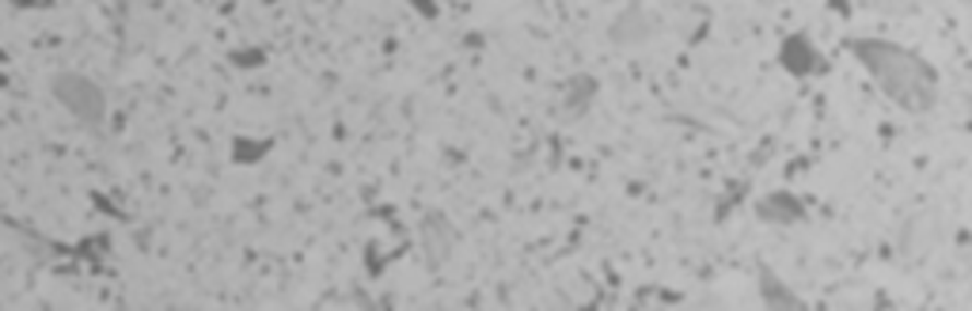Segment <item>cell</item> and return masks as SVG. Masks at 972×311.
Listing matches in <instances>:
<instances>
[{
	"mask_svg": "<svg viewBox=\"0 0 972 311\" xmlns=\"http://www.w3.org/2000/svg\"><path fill=\"white\" fill-rule=\"evenodd\" d=\"M422 247H426V266L441 270L444 262L452 259V247H457V228L449 225V217L441 213H429L422 220Z\"/></svg>",
	"mask_w": 972,
	"mask_h": 311,
	"instance_id": "3957f363",
	"label": "cell"
},
{
	"mask_svg": "<svg viewBox=\"0 0 972 311\" xmlns=\"http://www.w3.org/2000/svg\"><path fill=\"white\" fill-rule=\"evenodd\" d=\"M855 53L866 61V69L881 80V87H886L900 107L927 110L930 103H935V73L908 50H897V46L889 43H858Z\"/></svg>",
	"mask_w": 972,
	"mask_h": 311,
	"instance_id": "6da1fadb",
	"label": "cell"
},
{
	"mask_svg": "<svg viewBox=\"0 0 972 311\" xmlns=\"http://www.w3.org/2000/svg\"><path fill=\"white\" fill-rule=\"evenodd\" d=\"M50 95L69 115L81 118L84 125H103V118H107V95H103V87L81 73H58L50 80Z\"/></svg>",
	"mask_w": 972,
	"mask_h": 311,
	"instance_id": "7a4b0ae2",
	"label": "cell"
}]
</instances>
